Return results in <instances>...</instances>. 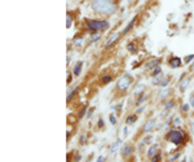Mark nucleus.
<instances>
[{"label": "nucleus", "instance_id": "1", "mask_svg": "<svg viewBox=\"0 0 194 162\" xmlns=\"http://www.w3.org/2000/svg\"><path fill=\"white\" fill-rule=\"evenodd\" d=\"M92 9L96 13L101 14H113L117 10V5L113 0H93Z\"/></svg>", "mask_w": 194, "mask_h": 162}, {"label": "nucleus", "instance_id": "2", "mask_svg": "<svg viewBox=\"0 0 194 162\" xmlns=\"http://www.w3.org/2000/svg\"><path fill=\"white\" fill-rule=\"evenodd\" d=\"M87 26H88V29L91 30H100V31H102V30H106L109 27V22L108 21H93V20H87Z\"/></svg>", "mask_w": 194, "mask_h": 162}, {"label": "nucleus", "instance_id": "3", "mask_svg": "<svg viewBox=\"0 0 194 162\" xmlns=\"http://www.w3.org/2000/svg\"><path fill=\"white\" fill-rule=\"evenodd\" d=\"M167 139L170 141H172L173 144H180V143L184 140V135H183V132L176 131V130H172V131L168 132Z\"/></svg>", "mask_w": 194, "mask_h": 162}, {"label": "nucleus", "instance_id": "4", "mask_svg": "<svg viewBox=\"0 0 194 162\" xmlns=\"http://www.w3.org/2000/svg\"><path fill=\"white\" fill-rule=\"evenodd\" d=\"M131 83H132V78H131L129 75H123L119 80H118V90L119 91L127 90L131 86Z\"/></svg>", "mask_w": 194, "mask_h": 162}, {"label": "nucleus", "instance_id": "5", "mask_svg": "<svg viewBox=\"0 0 194 162\" xmlns=\"http://www.w3.org/2000/svg\"><path fill=\"white\" fill-rule=\"evenodd\" d=\"M170 65L172 67H179V66H181V60L179 57H172L170 60Z\"/></svg>", "mask_w": 194, "mask_h": 162}, {"label": "nucleus", "instance_id": "6", "mask_svg": "<svg viewBox=\"0 0 194 162\" xmlns=\"http://www.w3.org/2000/svg\"><path fill=\"white\" fill-rule=\"evenodd\" d=\"M154 124H155V119L148 121V122L145 123V126H144V131H150V130L154 127Z\"/></svg>", "mask_w": 194, "mask_h": 162}, {"label": "nucleus", "instance_id": "7", "mask_svg": "<svg viewBox=\"0 0 194 162\" xmlns=\"http://www.w3.org/2000/svg\"><path fill=\"white\" fill-rule=\"evenodd\" d=\"M132 153V147H124L123 149H122V154H123V157H128V156Z\"/></svg>", "mask_w": 194, "mask_h": 162}, {"label": "nucleus", "instance_id": "8", "mask_svg": "<svg viewBox=\"0 0 194 162\" xmlns=\"http://www.w3.org/2000/svg\"><path fill=\"white\" fill-rule=\"evenodd\" d=\"M118 38H119V34H115V35H113L111 38H110L108 42H106V47H110V46L113 44V43H114V42L118 39Z\"/></svg>", "mask_w": 194, "mask_h": 162}, {"label": "nucleus", "instance_id": "9", "mask_svg": "<svg viewBox=\"0 0 194 162\" xmlns=\"http://www.w3.org/2000/svg\"><path fill=\"white\" fill-rule=\"evenodd\" d=\"M159 60H153V61H149L148 62V65H146V67H150V69H153V67H155L158 64H159Z\"/></svg>", "mask_w": 194, "mask_h": 162}, {"label": "nucleus", "instance_id": "10", "mask_svg": "<svg viewBox=\"0 0 194 162\" xmlns=\"http://www.w3.org/2000/svg\"><path fill=\"white\" fill-rule=\"evenodd\" d=\"M135 21H136V17H135V18H132V21H131V22H129V23L127 25V27H126V29H124V30H123V34H127V33H128V30H129L131 27H132V26H133V23H135Z\"/></svg>", "mask_w": 194, "mask_h": 162}, {"label": "nucleus", "instance_id": "11", "mask_svg": "<svg viewBox=\"0 0 194 162\" xmlns=\"http://www.w3.org/2000/svg\"><path fill=\"white\" fill-rule=\"evenodd\" d=\"M82 62H78L77 66H75V69H74V75H79V73H80V69H82Z\"/></svg>", "mask_w": 194, "mask_h": 162}, {"label": "nucleus", "instance_id": "12", "mask_svg": "<svg viewBox=\"0 0 194 162\" xmlns=\"http://www.w3.org/2000/svg\"><path fill=\"white\" fill-rule=\"evenodd\" d=\"M188 83H189V78H186V79L184 80V82L180 84V90H181V91H185V90H186V87H188Z\"/></svg>", "mask_w": 194, "mask_h": 162}, {"label": "nucleus", "instance_id": "13", "mask_svg": "<svg viewBox=\"0 0 194 162\" xmlns=\"http://www.w3.org/2000/svg\"><path fill=\"white\" fill-rule=\"evenodd\" d=\"M157 149H158V145H153L152 148L149 149V156H150V157H153V156H154V153L157 152Z\"/></svg>", "mask_w": 194, "mask_h": 162}, {"label": "nucleus", "instance_id": "14", "mask_svg": "<svg viewBox=\"0 0 194 162\" xmlns=\"http://www.w3.org/2000/svg\"><path fill=\"white\" fill-rule=\"evenodd\" d=\"M66 22H67V23H66V26H67V27H70V26H71V22H73L70 14H67V20H66Z\"/></svg>", "mask_w": 194, "mask_h": 162}, {"label": "nucleus", "instance_id": "15", "mask_svg": "<svg viewBox=\"0 0 194 162\" xmlns=\"http://www.w3.org/2000/svg\"><path fill=\"white\" fill-rule=\"evenodd\" d=\"M153 140V136H146V139L144 140V143H146V144H149V143H152Z\"/></svg>", "mask_w": 194, "mask_h": 162}, {"label": "nucleus", "instance_id": "16", "mask_svg": "<svg viewBox=\"0 0 194 162\" xmlns=\"http://www.w3.org/2000/svg\"><path fill=\"white\" fill-rule=\"evenodd\" d=\"M135 121H136V117H135V115H132L131 118H128V119H127V123H133Z\"/></svg>", "mask_w": 194, "mask_h": 162}, {"label": "nucleus", "instance_id": "17", "mask_svg": "<svg viewBox=\"0 0 194 162\" xmlns=\"http://www.w3.org/2000/svg\"><path fill=\"white\" fill-rule=\"evenodd\" d=\"M111 80V77H105L104 78V83H108V82H110Z\"/></svg>", "mask_w": 194, "mask_h": 162}, {"label": "nucleus", "instance_id": "18", "mask_svg": "<svg viewBox=\"0 0 194 162\" xmlns=\"http://www.w3.org/2000/svg\"><path fill=\"white\" fill-rule=\"evenodd\" d=\"M193 59H194V55H192V56H188L185 61H186V62H189V61H190V60H193Z\"/></svg>", "mask_w": 194, "mask_h": 162}, {"label": "nucleus", "instance_id": "19", "mask_svg": "<svg viewBox=\"0 0 194 162\" xmlns=\"http://www.w3.org/2000/svg\"><path fill=\"white\" fill-rule=\"evenodd\" d=\"M128 49H129L131 52H135V47H133L132 44H129V46H128Z\"/></svg>", "mask_w": 194, "mask_h": 162}, {"label": "nucleus", "instance_id": "20", "mask_svg": "<svg viewBox=\"0 0 194 162\" xmlns=\"http://www.w3.org/2000/svg\"><path fill=\"white\" fill-rule=\"evenodd\" d=\"M179 156H180V154H175V156H172V157H171V161H175V160H176V158L179 157Z\"/></svg>", "mask_w": 194, "mask_h": 162}, {"label": "nucleus", "instance_id": "21", "mask_svg": "<svg viewBox=\"0 0 194 162\" xmlns=\"http://www.w3.org/2000/svg\"><path fill=\"white\" fill-rule=\"evenodd\" d=\"M159 158H160V156H159V154H157V156H155V157L153 158V161H158Z\"/></svg>", "mask_w": 194, "mask_h": 162}, {"label": "nucleus", "instance_id": "22", "mask_svg": "<svg viewBox=\"0 0 194 162\" xmlns=\"http://www.w3.org/2000/svg\"><path fill=\"white\" fill-rule=\"evenodd\" d=\"M190 103H192V107H194V96L190 97Z\"/></svg>", "mask_w": 194, "mask_h": 162}, {"label": "nucleus", "instance_id": "23", "mask_svg": "<svg viewBox=\"0 0 194 162\" xmlns=\"http://www.w3.org/2000/svg\"><path fill=\"white\" fill-rule=\"evenodd\" d=\"M110 121H111V123H115V118L111 115V118H110Z\"/></svg>", "mask_w": 194, "mask_h": 162}, {"label": "nucleus", "instance_id": "24", "mask_svg": "<svg viewBox=\"0 0 194 162\" xmlns=\"http://www.w3.org/2000/svg\"><path fill=\"white\" fill-rule=\"evenodd\" d=\"M183 110H184V111H186V110H188V105H184V108H183Z\"/></svg>", "mask_w": 194, "mask_h": 162}, {"label": "nucleus", "instance_id": "25", "mask_svg": "<svg viewBox=\"0 0 194 162\" xmlns=\"http://www.w3.org/2000/svg\"><path fill=\"white\" fill-rule=\"evenodd\" d=\"M192 131H193V134H194V124H193V126H192Z\"/></svg>", "mask_w": 194, "mask_h": 162}, {"label": "nucleus", "instance_id": "26", "mask_svg": "<svg viewBox=\"0 0 194 162\" xmlns=\"http://www.w3.org/2000/svg\"><path fill=\"white\" fill-rule=\"evenodd\" d=\"M193 67H194V64H193Z\"/></svg>", "mask_w": 194, "mask_h": 162}]
</instances>
